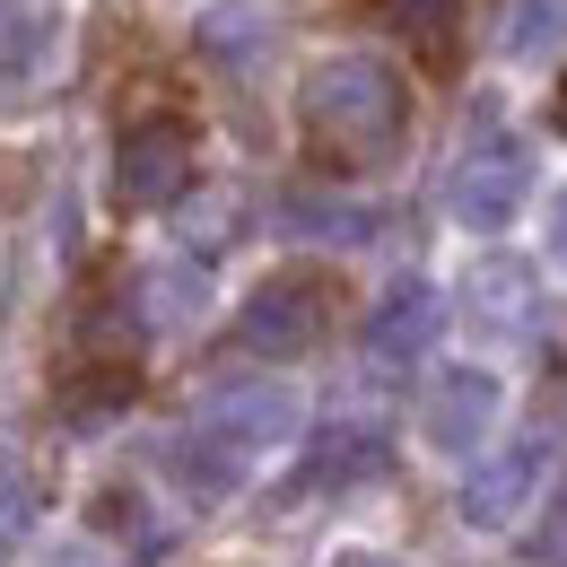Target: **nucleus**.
<instances>
[{
  "label": "nucleus",
  "instance_id": "nucleus-4",
  "mask_svg": "<svg viewBox=\"0 0 567 567\" xmlns=\"http://www.w3.org/2000/svg\"><path fill=\"white\" fill-rule=\"evenodd\" d=\"M323 315H332V288L315 280V271H280V280H262L245 297L236 332H245L254 358H297V350L323 341Z\"/></svg>",
  "mask_w": 567,
  "mask_h": 567
},
{
  "label": "nucleus",
  "instance_id": "nucleus-2",
  "mask_svg": "<svg viewBox=\"0 0 567 567\" xmlns=\"http://www.w3.org/2000/svg\"><path fill=\"white\" fill-rule=\"evenodd\" d=\"M297 420L306 411H297L288 384H227V393L202 402V420L166 445V463H175V481L193 497H227V489H245V472L262 454H280L297 436Z\"/></svg>",
  "mask_w": 567,
  "mask_h": 567
},
{
  "label": "nucleus",
  "instance_id": "nucleus-1",
  "mask_svg": "<svg viewBox=\"0 0 567 567\" xmlns=\"http://www.w3.org/2000/svg\"><path fill=\"white\" fill-rule=\"evenodd\" d=\"M411 132V87L375 53H332L306 71V141L332 166H375Z\"/></svg>",
  "mask_w": 567,
  "mask_h": 567
},
{
  "label": "nucleus",
  "instance_id": "nucleus-10",
  "mask_svg": "<svg viewBox=\"0 0 567 567\" xmlns=\"http://www.w3.org/2000/svg\"><path fill=\"white\" fill-rule=\"evenodd\" d=\"M463 306H472V323H489V332H533V271H524L515 254H481L472 280H463Z\"/></svg>",
  "mask_w": 567,
  "mask_h": 567
},
{
  "label": "nucleus",
  "instance_id": "nucleus-16",
  "mask_svg": "<svg viewBox=\"0 0 567 567\" xmlns=\"http://www.w3.org/2000/svg\"><path fill=\"white\" fill-rule=\"evenodd\" d=\"M384 9H393V18L411 27V35H436V27L454 18V0H384Z\"/></svg>",
  "mask_w": 567,
  "mask_h": 567
},
{
  "label": "nucleus",
  "instance_id": "nucleus-20",
  "mask_svg": "<svg viewBox=\"0 0 567 567\" xmlns=\"http://www.w3.org/2000/svg\"><path fill=\"white\" fill-rule=\"evenodd\" d=\"M559 132H567V87H559Z\"/></svg>",
  "mask_w": 567,
  "mask_h": 567
},
{
  "label": "nucleus",
  "instance_id": "nucleus-6",
  "mask_svg": "<svg viewBox=\"0 0 567 567\" xmlns=\"http://www.w3.org/2000/svg\"><path fill=\"white\" fill-rule=\"evenodd\" d=\"M497 402H506V384L489 367H445L420 402V436L436 454H481V436L497 427Z\"/></svg>",
  "mask_w": 567,
  "mask_h": 567
},
{
  "label": "nucleus",
  "instance_id": "nucleus-15",
  "mask_svg": "<svg viewBox=\"0 0 567 567\" xmlns=\"http://www.w3.org/2000/svg\"><path fill=\"white\" fill-rule=\"evenodd\" d=\"M27 524H35V481L18 463H0V559L27 542Z\"/></svg>",
  "mask_w": 567,
  "mask_h": 567
},
{
  "label": "nucleus",
  "instance_id": "nucleus-18",
  "mask_svg": "<svg viewBox=\"0 0 567 567\" xmlns=\"http://www.w3.org/2000/svg\"><path fill=\"white\" fill-rule=\"evenodd\" d=\"M44 567H105V559H96L87 542H62V550H53V559H44Z\"/></svg>",
  "mask_w": 567,
  "mask_h": 567
},
{
  "label": "nucleus",
  "instance_id": "nucleus-17",
  "mask_svg": "<svg viewBox=\"0 0 567 567\" xmlns=\"http://www.w3.org/2000/svg\"><path fill=\"white\" fill-rule=\"evenodd\" d=\"M550 262H559V271H567V184H559V193H550Z\"/></svg>",
  "mask_w": 567,
  "mask_h": 567
},
{
  "label": "nucleus",
  "instance_id": "nucleus-13",
  "mask_svg": "<svg viewBox=\"0 0 567 567\" xmlns=\"http://www.w3.org/2000/svg\"><path fill=\"white\" fill-rule=\"evenodd\" d=\"M202 53H218V62H254V53H262V9H236V0L202 9Z\"/></svg>",
  "mask_w": 567,
  "mask_h": 567
},
{
  "label": "nucleus",
  "instance_id": "nucleus-14",
  "mask_svg": "<svg viewBox=\"0 0 567 567\" xmlns=\"http://www.w3.org/2000/svg\"><path fill=\"white\" fill-rule=\"evenodd\" d=\"M567 44V0H515V18H506V53H550Z\"/></svg>",
  "mask_w": 567,
  "mask_h": 567
},
{
  "label": "nucleus",
  "instance_id": "nucleus-8",
  "mask_svg": "<svg viewBox=\"0 0 567 567\" xmlns=\"http://www.w3.org/2000/svg\"><path fill=\"white\" fill-rule=\"evenodd\" d=\"M436 332H445V297L427 280H393L375 297V315H367V358L375 367H411V358L436 350Z\"/></svg>",
  "mask_w": 567,
  "mask_h": 567
},
{
  "label": "nucleus",
  "instance_id": "nucleus-19",
  "mask_svg": "<svg viewBox=\"0 0 567 567\" xmlns=\"http://www.w3.org/2000/svg\"><path fill=\"white\" fill-rule=\"evenodd\" d=\"M332 567H402V559H384V550H341Z\"/></svg>",
  "mask_w": 567,
  "mask_h": 567
},
{
  "label": "nucleus",
  "instance_id": "nucleus-5",
  "mask_svg": "<svg viewBox=\"0 0 567 567\" xmlns=\"http://www.w3.org/2000/svg\"><path fill=\"white\" fill-rule=\"evenodd\" d=\"M550 481V436H515V445H497L489 463H472V481H463V524L472 533H506V524H524V506L542 497Z\"/></svg>",
  "mask_w": 567,
  "mask_h": 567
},
{
  "label": "nucleus",
  "instance_id": "nucleus-3",
  "mask_svg": "<svg viewBox=\"0 0 567 567\" xmlns=\"http://www.w3.org/2000/svg\"><path fill=\"white\" fill-rule=\"evenodd\" d=\"M524 184H533V148L515 141V132H472V148L454 157V184H445V202L454 218L472 227V236H497L506 218L524 210Z\"/></svg>",
  "mask_w": 567,
  "mask_h": 567
},
{
  "label": "nucleus",
  "instance_id": "nucleus-7",
  "mask_svg": "<svg viewBox=\"0 0 567 567\" xmlns=\"http://www.w3.org/2000/svg\"><path fill=\"white\" fill-rule=\"evenodd\" d=\"M184 184H193V132H184V123H141V132H123L114 193H123L132 210H166V202H184Z\"/></svg>",
  "mask_w": 567,
  "mask_h": 567
},
{
  "label": "nucleus",
  "instance_id": "nucleus-11",
  "mask_svg": "<svg viewBox=\"0 0 567 567\" xmlns=\"http://www.w3.org/2000/svg\"><path fill=\"white\" fill-rule=\"evenodd\" d=\"M132 297H141V323H148V332H184V323L210 306V271H202V262H148Z\"/></svg>",
  "mask_w": 567,
  "mask_h": 567
},
{
  "label": "nucleus",
  "instance_id": "nucleus-9",
  "mask_svg": "<svg viewBox=\"0 0 567 567\" xmlns=\"http://www.w3.org/2000/svg\"><path fill=\"white\" fill-rule=\"evenodd\" d=\"M375 472H384V427L341 420V427H315L297 489H350V481H375Z\"/></svg>",
  "mask_w": 567,
  "mask_h": 567
},
{
  "label": "nucleus",
  "instance_id": "nucleus-12",
  "mask_svg": "<svg viewBox=\"0 0 567 567\" xmlns=\"http://www.w3.org/2000/svg\"><path fill=\"white\" fill-rule=\"evenodd\" d=\"M280 227L288 236H323V245H367V236H375V210H367V202H341V193H288Z\"/></svg>",
  "mask_w": 567,
  "mask_h": 567
}]
</instances>
